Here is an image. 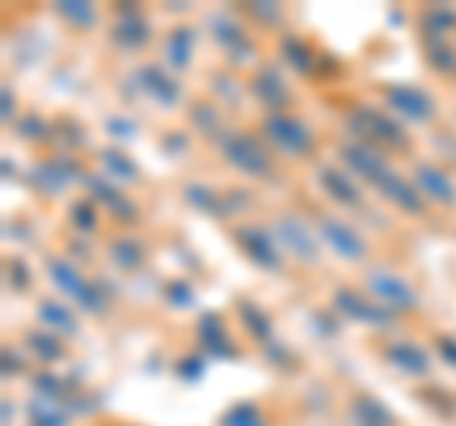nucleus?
<instances>
[{
	"label": "nucleus",
	"mask_w": 456,
	"mask_h": 426,
	"mask_svg": "<svg viewBox=\"0 0 456 426\" xmlns=\"http://www.w3.org/2000/svg\"><path fill=\"white\" fill-rule=\"evenodd\" d=\"M50 274H53V282H57V286H61L65 293H73V297H77V301H80L84 308H92V312H99V308H103V290H99V286H92V282L84 278V274L77 271L73 263H65V259H53V263H50Z\"/></svg>",
	"instance_id": "obj_1"
},
{
	"label": "nucleus",
	"mask_w": 456,
	"mask_h": 426,
	"mask_svg": "<svg viewBox=\"0 0 456 426\" xmlns=\"http://www.w3.org/2000/svg\"><path fill=\"white\" fill-rule=\"evenodd\" d=\"M224 152H228V160L248 176H266L270 172V156L263 152V145L251 134H232L224 141Z\"/></svg>",
	"instance_id": "obj_2"
},
{
	"label": "nucleus",
	"mask_w": 456,
	"mask_h": 426,
	"mask_svg": "<svg viewBox=\"0 0 456 426\" xmlns=\"http://www.w3.org/2000/svg\"><path fill=\"white\" fill-rule=\"evenodd\" d=\"M266 137L274 141V145L281 152H305L312 145V134H308V126L305 122H297V119H285V115H274V119H266Z\"/></svg>",
	"instance_id": "obj_3"
},
{
	"label": "nucleus",
	"mask_w": 456,
	"mask_h": 426,
	"mask_svg": "<svg viewBox=\"0 0 456 426\" xmlns=\"http://www.w3.org/2000/svg\"><path fill=\"white\" fill-rule=\"evenodd\" d=\"M320 236H323V244L327 248H335L342 259H362L365 255V244H362V236L350 229V225H342L338 217H323L320 221Z\"/></svg>",
	"instance_id": "obj_4"
},
{
	"label": "nucleus",
	"mask_w": 456,
	"mask_h": 426,
	"mask_svg": "<svg viewBox=\"0 0 456 426\" xmlns=\"http://www.w3.org/2000/svg\"><path fill=\"white\" fill-rule=\"evenodd\" d=\"M350 122H354V130L373 137V141H384V145H403V130H399L392 119H384V115H377V111H369V107L354 111Z\"/></svg>",
	"instance_id": "obj_5"
},
{
	"label": "nucleus",
	"mask_w": 456,
	"mask_h": 426,
	"mask_svg": "<svg viewBox=\"0 0 456 426\" xmlns=\"http://www.w3.org/2000/svg\"><path fill=\"white\" fill-rule=\"evenodd\" d=\"M369 179H373L377 187H380L384 194H388V198H392V202H395L399 209H411V213H419V209H422V198H419V191L411 187L407 179L392 176V172H388V164H380V168H377V172L369 176Z\"/></svg>",
	"instance_id": "obj_6"
},
{
	"label": "nucleus",
	"mask_w": 456,
	"mask_h": 426,
	"mask_svg": "<svg viewBox=\"0 0 456 426\" xmlns=\"http://www.w3.org/2000/svg\"><path fill=\"white\" fill-rule=\"evenodd\" d=\"M369 290H373L384 305H392V308H415V290L407 286L403 278H395V274H388V271H377L373 278H369Z\"/></svg>",
	"instance_id": "obj_7"
},
{
	"label": "nucleus",
	"mask_w": 456,
	"mask_h": 426,
	"mask_svg": "<svg viewBox=\"0 0 456 426\" xmlns=\"http://www.w3.org/2000/svg\"><path fill=\"white\" fill-rule=\"evenodd\" d=\"M388 103L411 122H426L434 115V99L422 88H388Z\"/></svg>",
	"instance_id": "obj_8"
},
{
	"label": "nucleus",
	"mask_w": 456,
	"mask_h": 426,
	"mask_svg": "<svg viewBox=\"0 0 456 426\" xmlns=\"http://www.w3.org/2000/svg\"><path fill=\"white\" fill-rule=\"evenodd\" d=\"M278 236L289 244V251L297 255V259H305V263L316 259V236L305 229L301 217H278Z\"/></svg>",
	"instance_id": "obj_9"
},
{
	"label": "nucleus",
	"mask_w": 456,
	"mask_h": 426,
	"mask_svg": "<svg viewBox=\"0 0 456 426\" xmlns=\"http://www.w3.org/2000/svg\"><path fill=\"white\" fill-rule=\"evenodd\" d=\"M137 84H141V88H145L152 99H160V103H175V99H179V84L167 80V73H164L160 65H145V69H141Z\"/></svg>",
	"instance_id": "obj_10"
},
{
	"label": "nucleus",
	"mask_w": 456,
	"mask_h": 426,
	"mask_svg": "<svg viewBox=\"0 0 456 426\" xmlns=\"http://www.w3.org/2000/svg\"><path fill=\"white\" fill-rule=\"evenodd\" d=\"M415 183H419V191L422 194H430V198H437V202H452L456 198V191H452V179L441 172V168H430V164H422L419 172H415Z\"/></svg>",
	"instance_id": "obj_11"
},
{
	"label": "nucleus",
	"mask_w": 456,
	"mask_h": 426,
	"mask_svg": "<svg viewBox=\"0 0 456 426\" xmlns=\"http://www.w3.org/2000/svg\"><path fill=\"white\" fill-rule=\"evenodd\" d=\"M335 301H338V308H342V312H350V316H354V320H362V324H392L388 312L377 308V305H365L362 297H354L350 290H338Z\"/></svg>",
	"instance_id": "obj_12"
},
{
	"label": "nucleus",
	"mask_w": 456,
	"mask_h": 426,
	"mask_svg": "<svg viewBox=\"0 0 456 426\" xmlns=\"http://www.w3.org/2000/svg\"><path fill=\"white\" fill-rule=\"evenodd\" d=\"M384 358H388L392 365H399L403 373H426V369H430V358L411 343H392L388 350H384Z\"/></svg>",
	"instance_id": "obj_13"
},
{
	"label": "nucleus",
	"mask_w": 456,
	"mask_h": 426,
	"mask_svg": "<svg viewBox=\"0 0 456 426\" xmlns=\"http://www.w3.org/2000/svg\"><path fill=\"white\" fill-rule=\"evenodd\" d=\"M240 244H248L251 259H259L263 266H270V271L278 266V251H274V244L266 240V233H259V229H240Z\"/></svg>",
	"instance_id": "obj_14"
},
{
	"label": "nucleus",
	"mask_w": 456,
	"mask_h": 426,
	"mask_svg": "<svg viewBox=\"0 0 456 426\" xmlns=\"http://www.w3.org/2000/svg\"><path fill=\"white\" fill-rule=\"evenodd\" d=\"M194 31H175V35H167V61L175 65V69H187V61H191V50H194Z\"/></svg>",
	"instance_id": "obj_15"
},
{
	"label": "nucleus",
	"mask_w": 456,
	"mask_h": 426,
	"mask_svg": "<svg viewBox=\"0 0 456 426\" xmlns=\"http://www.w3.org/2000/svg\"><path fill=\"white\" fill-rule=\"evenodd\" d=\"M350 415H354V422H358V426H388V422H392L388 411H384L377 400H369V396H365V400L354 404Z\"/></svg>",
	"instance_id": "obj_16"
},
{
	"label": "nucleus",
	"mask_w": 456,
	"mask_h": 426,
	"mask_svg": "<svg viewBox=\"0 0 456 426\" xmlns=\"http://www.w3.org/2000/svg\"><path fill=\"white\" fill-rule=\"evenodd\" d=\"M73 176H77V168L69 160H50V164L38 168V183H50V191H61Z\"/></svg>",
	"instance_id": "obj_17"
},
{
	"label": "nucleus",
	"mask_w": 456,
	"mask_h": 426,
	"mask_svg": "<svg viewBox=\"0 0 456 426\" xmlns=\"http://www.w3.org/2000/svg\"><path fill=\"white\" fill-rule=\"evenodd\" d=\"M255 92H259L266 103H285V95H289L285 92V84H281V77H278V69H266V73L255 80Z\"/></svg>",
	"instance_id": "obj_18"
},
{
	"label": "nucleus",
	"mask_w": 456,
	"mask_h": 426,
	"mask_svg": "<svg viewBox=\"0 0 456 426\" xmlns=\"http://www.w3.org/2000/svg\"><path fill=\"white\" fill-rule=\"evenodd\" d=\"M422 27H426V35H430V38H445V31H452V27H456V12H441V8H430V12H426V16H422Z\"/></svg>",
	"instance_id": "obj_19"
},
{
	"label": "nucleus",
	"mask_w": 456,
	"mask_h": 426,
	"mask_svg": "<svg viewBox=\"0 0 456 426\" xmlns=\"http://www.w3.org/2000/svg\"><path fill=\"white\" fill-rule=\"evenodd\" d=\"M213 27H217V31H221V35H217V38H221V46H232V53H248V50H251L248 35L240 31L236 23H224V16L213 20Z\"/></svg>",
	"instance_id": "obj_20"
},
{
	"label": "nucleus",
	"mask_w": 456,
	"mask_h": 426,
	"mask_svg": "<svg viewBox=\"0 0 456 426\" xmlns=\"http://www.w3.org/2000/svg\"><path fill=\"white\" fill-rule=\"evenodd\" d=\"M320 179L327 183V191H331L335 198H342V202H358V191H354V183L346 176H338L335 168H323Z\"/></svg>",
	"instance_id": "obj_21"
},
{
	"label": "nucleus",
	"mask_w": 456,
	"mask_h": 426,
	"mask_svg": "<svg viewBox=\"0 0 456 426\" xmlns=\"http://www.w3.org/2000/svg\"><path fill=\"white\" fill-rule=\"evenodd\" d=\"M114 35H118L122 46H141V42H145V20H137V16L126 12V20L114 27Z\"/></svg>",
	"instance_id": "obj_22"
},
{
	"label": "nucleus",
	"mask_w": 456,
	"mask_h": 426,
	"mask_svg": "<svg viewBox=\"0 0 456 426\" xmlns=\"http://www.w3.org/2000/svg\"><path fill=\"white\" fill-rule=\"evenodd\" d=\"M221 422H224V426H266V422H263V415H259V407H255V404H240V407H232Z\"/></svg>",
	"instance_id": "obj_23"
},
{
	"label": "nucleus",
	"mask_w": 456,
	"mask_h": 426,
	"mask_svg": "<svg viewBox=\"0 0 456 426\" xmlns=\"http://www.w3.org/2000/svg\"><path fill=\"white\" fill-rule=\"evenodd\" d=\"M38 316H42V324H50V328H61V332H77V320L69 316V312H65L61 305H42V308H38Z\"/></svg>",
	"instance_id": "obj_24"
},
{
	"label": "nucleus",
	"mask_w": 456,
	"mask_h": 426,
	"mask_svg": "<svg viewBox=\"0 0 456 426\" xmlns=\"http://www.w3.org/2000/svg\"><path fill=\"white\" fill-rule=\"evenodd\" d=\"M202 335H206V347L213 354H232V347L224 343V335H221V320L217 316H206L202 320Z\"/></svg>",
	"instance_id": "obj_25"
},
{
	"label": "nucleus",
	"mask_w": 456,
	"mask_h": 426,
	"mask_svg": "<svg viewBox=\"0 0 456 426\" xmlns=\"http://www.w3.org/2000/svg\"><path fill=\"white\" fill-rule=\"evenodd\" d=\"M35 426H65L61 407H57L53 400H38L35 404Z\"/></svg>",
	"instance_id": "obj_26"
},
{
	"label": "nucleus",
	"mask_w": 456,
	"mask_h": 426,
	"mask_svg": "<svg viewBox=\"0 0 456 426\" xmlns=\"http://www.w3.org/2000/svg\"><path fill=\"white\" fill-rule=\"evenodd\" d=\"M61 16L77 27H95V8L92 4H61Z\"/></svg>",
	"instance_id": "obj_27"
},
{
	"label": "nucleus",
	"mask_w": 456,
	"mask_h": 426,
	"mask_svg": "<svg viewBox=\"0 0 456 426\" xmlns=\"http://www.w3.org/2000/svg\"><path fill=\"white\" fill-rule=\"evenodd\" d=\"M114 259H118L122 266H137L141 263V248L130 244V240H122V244H114Z\"/></svg>",
	"instance_id": "obj_28"
},
{
	"label": "nucleus",
	"mask_w": 456,
	"mask_h": 426,
	"mask_svg": "<svg viewBox=\"0 0 456 426\" xmlns=\"http://www.w3.org/2000/svg\"><path fill=\"white\" fill-rule=\"evenodd\" d=\"M31 347L42 354V358H50V362L61 358V347L53 343V335H31Z\"/></svg>",
	"instance_id": "obj_29"
},
{
	"label": "nucleus",
	"mask_w": 456,
	"mask_h": 426,
	"mask_svg": "<svg viewBox=\"0 0 456 426\" xmlns=\"http://www.w3.org/2000/svg\"><path fill=\"white\" fill-rule=\"evenodd\" d=\"M430 61L437 65V69H445V73H456V53L449 50V46H430Z\"/></svg>",
	"instance_id": "obj_30"
},
{
	"label": "nucleus",
	"mask_w": 456,
	"mask_h": 426,
	"mask_svg": "<svg viewBox=\"0 0 456 426\" xmlns=\"http://www.w3.org/2000/svg\"><path fill=\"white\" fill-rule=\"evenodd\" d=\"M103 164L114 168V172L126 176V179H134V176H137V168H134V164H126V160H122V152H103Z\"/></svg>",
	"instance_id": "obj_31"
},
{
	"label": "nucleus",
	"mask_w": 456,
	"mask_h": 426,
	"mask_svg": "<svg viewBox=\"0 0 456 426\" xmlns=\"http://www.w3.org/2000/svg\"><path fill=\"white\" fill-rule=\"evenodd\" d=\"M244 320H248V328H251V332H259L263 339H270V324H266L263 312L255 316V308H251V305H244Z\"/></svg>",
	"instance_id": "obj_32"
},
{
	"label": "nucleus",
	"mask_w": 456,
	"mask_h": 426,
	"mask_svg": "<svg viewBox=\"0 0 456 426\" xmlns=\"http://www.w3.org/2000/svg\"><path fill=\"white\" fill-rule=\"evenodd\" d=\"M297 58V69H312V53L301 46V42H285V58Z\"/></svg>",
	"instance_id": "obj_33"
},
{
	"label": "nucleus",
	"mask_w": 456,
	"mask_h": 426,
	"mask_svg": "<svg viewBox=\"0 0 456 426\" xmlns=\"http://www.w3.org/2000/svg\"><path fill=\"white\" fill-rule=\"evenodd\" d=\"M183 373H187V377H198V373H202V362L187 358V362H183Z\"/></svg>",
	"instance_id": "obj_34"
}]
</instances>
